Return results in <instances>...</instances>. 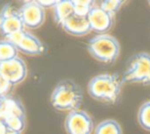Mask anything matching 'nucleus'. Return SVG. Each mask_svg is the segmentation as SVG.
<instances>
[{
	"mask_svg": "<svg viewBox=\"0 0 150 134\" xmlns=\"http://www.w3.org/2000/svg\"><path fill=\"white\" fill-rule=\"evenodd\" d=\"M17 46L6 39L0 40V62H7L18 58Z\"/></svg>",
	"mask_w": 150,
	"mask_h": 134,
	"instance_id": "15",
	"label": "nucleus"
},
{
	"mask_svg": "<svg viewBox=\"0 0 150 134\" xmlns=\"http://www.w3.org/2000/svg\"><path fill=\"white\" fill-rule=\"evenodd\" d=\"M22 31H25V26L19 9H16L9 4L3 6L0 11V32L4 36V39Z\"/></svg>",
	"mask_w": 150,
	"mask_h": 134,
	"instance_id": "6",
	"label": "nucleus"
},
{
	"mask_svg": "<svg viewBox=\"0 0 150 134\" xmlns=\"http://www.w3.org/2000/svg\"><path fill=\"white\" fill-rule=\"evenodd\" d=\"M123 83L150 86V53L138 52L129 58L122 75Z\"/></svg>",
	"mask_w": 150,
	"mask_h": 134,
	"instance_id": "4",
	"label": "nucleus"
},
{
	"mask_svg": "<svg viewBox=\"0 0 150 134\" xmlns=\"http://www.w3.org/2000/svg\"><path fill=\"white\" fill-rule=\"evenodd\" d=\"M3 98H4V97H0V111H1L2 105H3Z\"/></svg>",
	"mask_w": 150,
	"mask_h": 134,
	"instance_id": "24",
	"label": "nucleus"
},
{
	"mask_svg": "<svg viewBox=\"0 0 150 134\" xmlns=\"http://www.w3.org/2000/svg\"><path fill=\"white\" fill-rule=\"evenodd\" d=\"M4 134H22V132L15 131V130H11V129H8V128H7L6 131L4 132Z\"/></svg>",
	"mask_w": 150,
	"mask_h": 134,
	"instance_id": "23",
	"label": "nucleus"
},
{
	"mask_svg": "<svg viewBox=\"0 0 150 134\" xmlns=\"http://www.w3.org/2000/svg\"><path fill=\"white\" fill-rule=\"evenodd\" d=\"M74 13L73 1H58L57 4L54 6V21L61 27Z\"/></svg>",
	"mask_w": 150,
	"mask_h": 134,
	"instance_id": "13",
	"label": "nucleus"
},
{
	"mask_svg": "<svg viewBox=\"0 0 150 134\" xmlns=\"http://www.w3.org/2000/svg\"><path fill=\"white\" fill-rule=\"evenodd\" d=\"M64 127L67 134H93L95 130L92 117L82 109L69 113L65 119Z\"/></svg>",
	"mask_w": 150,
	"mask_h": 134,
	"instance_id": "5",
	"label": "nucleus"
},
{
	"mask_svg": "<svg viewBox=\"0 0 150 134\" xmlns=\"http://www.w3.org/2000/svg\"><path fill=\"white\" fill-rule=\"evenodd\" d=\"M13 85L0 73V97L8 96Z\"/></svg>",
	"mask_w": 150,
	"mask_h": 134,
	"instance_id": "20",
	"label": "nucleus"
},
{
	"mask_svg": "<svg viewBox=\"0 0 150 134\" xmlns=\"http://www.w3.org/2000/svg\"><path fill=\"white\" fill-rule=\"evenodd\" d=\"M6 129H7V127L5 126L4 122H3L2 120H0V134H4Z\"/></svg>",
	"mask_w": 150,
	"mask_h": 134,
	"instance_id": "22",
	"label": "nucleus"
},
{
	"mask_svg": "<svg viewBox=\"0 0 150 134\" xmlns=\"http://www.w3.org/2000/svg\"><path fill=\"white\" fill-rule=\"evenodd\" d=\"M138 123L144 130L150 132V99L143 102L138 111Z\"/></svg>",
	"mask_w": 150,
	"mask_h": 134,
	"instance_id": "16",
	"label": "nucleus"
},
{
	"mask_svg": "<svg viewBox=\"0 0 150 134\" xmlns=\"http://www.w3.org/2000/svg\"><path fill=\"white\" fill-rule=\"evenodd\" d=\"M88 51L96 60L103 64H113L120 54L118 40L109 34L96 35L88 41Z\"/></svg>",
	"mask_w": 150,
	"mask_h": 134,
	"instance_id": "3",
	"label": "nucleus"
},
{
	"mask_svg": "<svg viewBox=\"0 0 150 134\" xmlns=\"http://www.w3.org/2000/svg\"><path fill=\"white\" fill-rule=\"evenodd\" d=\"M83 101V92L74 81L61 80L50 94V103L60 112H74L79 109Z\"/></svg>",
	"mask_w": 150,
	"mask_h": 134,
	"instance_id": "2",
	"label": "nucleus"
},
{
	"mask_svg": "<svg viewBox=\"0 0 150 134\" xmlns=\"http://www.w3.org/2000/svg\"><path fill=\"white\" fill-rule=\"evenodd\" d=\"M94 134H122V128L117 121L107 119L97 125Z\"/></svg>",
	"mask_w": 150,
	"mask_h": 134,
	"instance_id": "14",
	"label": "nucleus"
},
{
	"mask_svg": "<svg viewBox=\"0 0 150 134\" xmlns=\"http://www.w3.org/2000/svg\"><path fill=\"white\" fill-rule=\"evenodd\" d=\"M2 120L4 122L5 126L8 129L15 130V131L22 132L25 128V119L21 117H17V116H9V117H5Z\"/></svg>",
	"mask_w": 150,
	"mask_h": 134,
	"instance_id": "18",
	"label": "nucleus"
},
{
	"mask_svg": "<svg viewBox=\"0 0 150 134\" xmlns=\"http://www.w3.org/2000/svg\"><path fill=\"white\" fill-rule=\"evenodd\" d=\"M0 73L15 86L23 82L27 77V66L21 58L0 62Z\"/></svg>",
	"mask_w": 150,
	"mask_h": 134,
	"instance_id": "8",
	"label": "nucleus"
},
{
	"mask_svg": "<svg viewBox=\"0 0 150 134\" xmlns=\"http://www.w3.org/2000/svg\"><path fill=\"white\" fill-rule=\"evenodd\" d=\"M19 13L24 26L28 29L41 27L45 20V11L38 1H26L19 9Z\"/></svg>",
	"mask_w": 150,
	"mask_h": 134,
	"instance_id": "7",
	"label": "nucleus"
},
{
	"mask_svg": "<svg viewBox=\"0 0 150 134\" xmlns=\"http://www.w3.org/2000/svg\"><path fill=\"white\" fill-rule=\"evenodd\" d=\"M57 2H58L57 0L56 1H45V0H40V1H38V3H39L43 8H47V7H52V8H54V6L57 4Z\"/></svg>",
	"mask_w": 150,
	"mask_h": 134,
	"instance_id": "21",
	"label": "nucleus"
},
{
	"mask_svg": "<svg viewBox=\"0 0 150 134\" xmlns=\"http://www.w3.org/2000/svg\"><path fill=\"white\" fill-rule=\"evenodd\" d=\"M62 28L68 34L77 37L86 36L92 32L88 17H81L75 13L63 24Z\"/></svg>",
	"mask_w": 150,
	"mask_h": 134,
	"instance_id": "11",
	"label": "nucleus"
},
{
	"mask_svg": "<svg viewBox=\"0 0 150 134\" xmlns=\"http://www.w3.org/2000/svg\"><path fill=\"white\" fill-rule=\"evenodd\" d=\"M148 3H149V5H150V1H149V2H148Z\"/></svg>",
	"mask_w": 150,
	"mask_h": 134,
	"instance_id": "25",
	"label": "nucleus"
},
{
	"mask_svg": "<svg viewBox=\"0 0 150 134\" xmlns=\"http://www.w3.org/2000/svg\"><path fill=\"white\" fill-rule=\"evenodd\" d=\"M9 116H17V117L26 118V112L21 100L13 96H5L3 98V105L0 111V119H3Z\"/></svg>",
	"mask_w": 150,
	"mask_h": 134,
	"instance_id": "12",
	"label": "nucleus"
},
{
	"mask_svg": "<svg viewBox=\"0 0 150 134\" xmlns=\"http://www.w3.org/2000/svg\"><path fill=\"white\" fill-rule=\"evenodd\" d=\"M123 3L125 2L120 0H105V1H101L99 6L108 13H110L111 15L115 17V15L118 13Z\"/></svg>",
	"mask_w": 150,
	"mask_h": 134,
	"instance_id": "19",
	"label": "nucleus"
},
{
	"mask_svg": "<svg viewBox=\"0 0 150 134\" xmlns=\"http://www.w3.org/2000/svg\"><path fill=\"white\" fill-rule=\"evenodd\" d=\"M95 6L94 1H73V7H74L75 15H81V17H88L92 9Z\"/></svg>",
	"mask_w": 150,
	"mask_h": 134,
	"instance_id": "17",
	"label": "nucleus"
},
{
	"mask_svg": "<svg viewBox=\"0 0 150 134\" xmlns=\"http://www.w3.org/2000/svg\"><path fill=\"white\" fill-rule=\"evenodd\" d=\"M15 45L17 46L19 51H21L24 54H27V55H40L45 51L44 44L35 35L27 31L22 34L21 38Z\"/></svg>",
	"mask_w": 150,
	"mask_h": 134,
	"instance_id": "10",
	"label": "nucleus"
},
{
	"mask_svg": "<svg viewBox=\"0 0 150 134\" xmlns=\"http://www.w3.org/2000/svg\"><path fill=\"white\" fill-rule=\"evenodd\" d=\"M88 19L92 32H96L97 35L107 34L114 24V17L102 9L99 5H95L88 15Z\"/></svg>",
	"mask_w": 150,
	"mask_h": 134,
	"instance_id": "9",
	"label": "nucleus"
},
{
	"mask_svg": "<svg viewBox=\"0 0 150 134\" xmlns=\"http://www.w3.org/2000/svg\"><path fill=\"white\" fill-rule=\"evenodd\" d=\"M122 85V77L118 74L102 73L91 79L88 84V92L95 100L114 105L120 97Z\"/></svg>",
	"mask_w": 150,
	"mask_h": 134,
	"instance_id": "1",
	"label": "nucleus"
}]
</instances>
